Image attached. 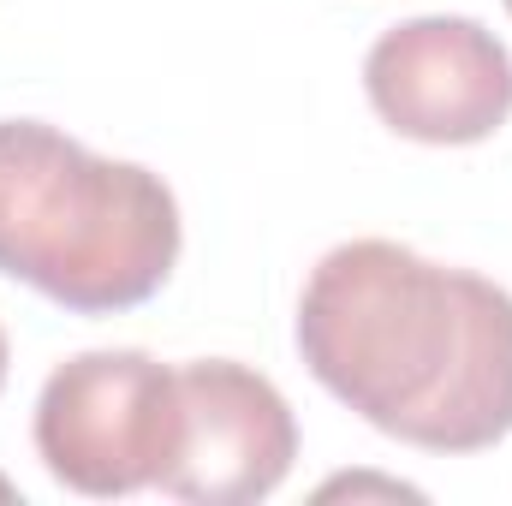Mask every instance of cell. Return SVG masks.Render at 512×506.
<instances>
[{
    "instance_id": "6da1fadb",
    "label": "cell",
    "mask_w": 512,
    "mask_h": 506,
    "mask_svg": "<svg viewBox=\"0 0 512 506\" xmlns=\"http://www.w3.org/2000/svg\"><path fill=\"white\" fill-rule=\"evenodd\" d=\"M310 376L364 423L423 453L512 435V292L393 239L334 245L298 298Z\"/></svg>"
},
{
    "instance_id": "7a4b0ae2",
    "label": "cell",
    "mask_w": 512,
    "mask_h": 506,
    "mask_svg": "<svg viewBox=\"0 0 512 506\" xmlns=\"http://www.w3.org/2000/svg\"><path fill=\"white\" fill-rule=\"evenodd\" d=\"M179 262V203L161 173L90 155L42 120H0V274L108 316L161 292Z\"/></svg>"
},
{
    "instance_id": "3957f363",
    "label": "cell",
    "mask_w": 512,
    "mask_h": 506,
    "mask_svg": "<svg viewBox=\"0 0 512 506\" xmlns=\"http://www.w3.org/2000/svg\"><path fill=\"white\" fill-rule=\"evenodd\" d=\"M179 435V370L149 352H78L42 381L36 399V453L48 477L90 501L155 489Z\"/></svg>"
},
{
    "instance_id": "277c9868",
    "label": "cell",
    "mask_w": 512,
    "mask_h": 506,
    "mask_svg": "<svg viewBox=\"0 0 512 506\" xmlns=\"http://www.w3.org/2000/svg\"><path fill=\"white\" fill-rule=\"evenodd\" d=\"M370 108L417 143H483L512 114V54L495 30L459 12L405 18L364 60Z\"/></svg>"
},
{
    "instance_id": "5b68a950",
    "label": "cell",
    "mask_w": 512,
    "mask_h": 506,
    "mask_svg": "<svg viewBox=\"0 0 512 506\" xmlns=\"http://www.w3.org/2000/svg\"><path fill=\"white\" fill-rule=\"evenodd\" d=\"M179 399L185 435L155 483L161 495L191 506H251L286 483L298 459V423L268 376L233 358H197L179 364Z\"/></svg>"
},
{
    "instance_id": "8992f818",
    "label": "cell",
    "mask_w": 512,
    "mask_h": 506,
    "mask_svg": "<svg viewBox=\"0 0 512 506\" xmlns=\"http://www.w3.org/2000/svg\"><path fill=\"white\" fill-rule=\"evenodd\" d=\"M0 387H6V334H0Z\"/></svg>"
},
{
    "instance_id": "52a82bcc",
    "label": "cell",
    "mask_w": 512,
    "mask_h": 506,
    "mask_svg": "<svg viewBox=\"0 0 512 506\" xmlns=\"http://www.w3.org/2000/svg\"><path fill=\"white\" fill-rule=\"evenodd\" d=\"M507 12H512V0H507Z\"/></svg>"
}]
</instances>
